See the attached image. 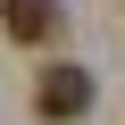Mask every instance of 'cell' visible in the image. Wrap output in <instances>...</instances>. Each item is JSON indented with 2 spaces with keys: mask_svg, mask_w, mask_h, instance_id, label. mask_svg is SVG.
<instances>
[{
  "mask_svg": "<svg viewBox=\"0 0 125 125\" xmlns=\"http://www.w3.org/2000/svg\"><path fill=\"white\" fill-rule=\"evenodd\" d=\"M83 108H92V75H83V67H42V83H33V117L67 125V117H83Z\"/></svg>",
  "mask_w": 125,
  "mask_h": 125,
  "instance_id": "1",
  "label": "cell"
},
{
  "mask_svg": "<svg viewBox=\"0 0 125 125\" xmlns=\"http://www.w3.org/2000/svg\"><path fill=\"white\" fill-rule=\"evenodd\" d=\"M0 25H9V42H50L58 33V0H0Z\"/></svg>",
  "mask_w": 125,
  "mask_h": 125,
  "instance_id": "2",
  "label": "cell"
}]
</instances>
